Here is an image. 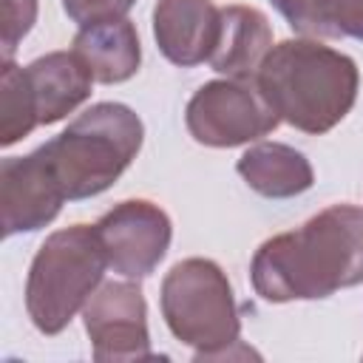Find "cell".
<instances>
[{"mask_svg": "<svg viewBox=\"0 0 363 363\" xmlns=\"http://www.w3.org/2000/svg\"><path fill=\"white\" fill-rule=\"evenodd\" d=\"M37 23V0H0V48L3 60H11L20 40Z\"/></svg>", "mask_w": 363, "mask_h": 363, "instance_id": "17", "label": "cell"}, {"mask_svg": "<svg viewBox=\"0 0 363 363\" xmlns=\"http://www.w3.org/2000/svg\"><path fill=\"white\" fill-rule=\"evenodd\" d=\"M184 125L199 145L238 147L258 142L281 125L255 79H210L184 108Z\"/></svg>", "mask_w": 363, "mask_h": 363, "instance_id": "6", "label": "cell"}, {"mask_svg": "<svg viewBox=\"0 0 363 363\" xmlns=\"http://www.w3.org/2000/svg\"><path fill=\"white\" fill-rule=\"evenodd\" d=\"M65 190L48 159L45 145L26 156L0 162V221L3 238L17 233H37L48 227L62 207Z\"/></svg>", "mask_w": 363, "mask_h": 363, "instance_id": "9", "label": "cell"}, {"mask_svg": "<svg viewBox=\"0 0 363 363\" xmlns=\"http://www.w3.org/2000/svg\"><path fill=\"white\" fill-rule=\"evenodd\" d=\"M238 176L264 199H292L312 187L315 173L309 159L284 142H258L235 162Z\"/></svg>", "mask_w": 363, "mask_h": 363, "instance_id": "14", "label": "cell"}, {"mask_svg": "<svg viewBox=\"0 0 363 363\" xmlns=\"http://www.w3.org/2000/svg\"><path fill=\"white\" fill-rule=\"evenodd\" d=\"M71 51L85 62L94 82H102V85L128 82L142 62L139 34L128 17L82 26L74 37Z\"/></svg>", "mask_w": 363, "mask_h": 363, "instance_id": "13", "label": "cell"}, {"mask_svg": "<svg viewBox=\"0 0 363 363\" xmlns=\"http://www.w3.org/2000/svg\"><path fill=\"white\" fill-rule=\"evenodd\" d=\"M255 85L281 122L301 133L332 130L354 105L360 74L349 54L312 37L281 40L264 57Z\"/></svg>", "mask_w": 363, "mask_h": 363, "instance_id": "2", "label": "cell"}, {"mask_svg": "<svg viewBox=\"0 0 363 363\" xmlns=\"http://www.w3.org/2000/svg\"><path fill=\"white\" fill-rule=\"evenodd\" d=\"M162 318L196 360L230 357L241 343V318L227 272L210 258H184L162 278Z\"/></svg>", "mask_w": 363, "mask_h": 363, "instance_id": "5", "label": "cell"}, {"mask_svg": "<svg viewBox=\"0 0 363 363\" xmlns=\"http://www.w3.org/2000/svg\"><path fill=\"white\" fill-rule=\"evenodd\" d=\"M272 48V26L255 6H224L210 68L230 79H255Z\"/></svg>", "mask_w": 363, "mask_h": 363, "instance_id": "11", "label": "cell"}, {"mask_svg": "<svg viewBox=\"0 0 363 363\" xmlns=\"http://www.w3.org/2000/svg\"><path fill=\"white\" fill-rule=\"evenodd\" d=\"M281 17L312 40H363V0H272Z\"/></svg>", "mask_w": 363, "mask_h": 363, "instance_id": "15", "label": "cell"}, {"mask_svg": "<svg viewBox=\"0 0 363 363\" xmlns=\"http://www.w3.org/2000/svg\"><path fill=\"white\" fill-rule=\"evenodd\" d=\"M221 9L213 0H156L153 37L164 60L193 68L210 60L218 40Z\"/></svg>", "mask_w": 363, "mask_h": 363, "instance_id": "10", "label": "cell"}, {"mask_svg": "<svg viewBox=\"0 0 363 363\" xmlns=\"http://www.w3.org/2000/svg\"><path fill=\"white\" fill-rule=\"evenodd\" d=\"M34 91L40 125H54L77 111L88 96L94 77L74 51H48L26 65Z\"/></svg>", "mask_w": 363, "mask_h": 363, "instance_id": "12", "label": "cell"}, {"mask_svg": "<svg viewBox=\"0 0 363 363\" xmlns=\"http://www.w3.org/2000/svg\"><path fill=\"white\" fill-rule=\"evenodd\" d=\"M85 332L91 337V354L99 363L150 360L147 303L139 284L102 281L82 306Z\"/></svg>", "mask_w": 363, "mask_h": 363, "instance_id": "7", "label": "cell"}, {"mask_svg": "<svg viewBox=\"0 0 363 363\" xmlns=\"http://www.w3.org/2000/svg\"><path fill=\"white\" fill-rule=\"evenodd\" d=\"M96 233L102 238L108 267L122 278L139 281L147 278L167 255L173 224L159 204L147 199H128L113 204L96 221Z\"/></svg>", "mask_w": 363, "mask_h": 363, "instance_id": "8", "label": "cell"}, {"mask_svg": "<svg viewBox=\"0 0 363 363\" xmlns=\"http://www.w3.org/2000/svg\"><path fill=\"white\" fill-rule=\"evenodd\" d=\"M258 298L320 301L363 284V207L332 204L292 233L267 238L250 264Z\"/></svg>", "mask_w": 363, "mask_h": 363, "instance_id": "1", "label": "cell"}, {"mask_svg": "<svg viewBox=\"0 0 363 363\" xmlns=\"http://www.w3.org/2000/svg\"><path fill=\"white\" fill-rule=\"evenodd\" d=\"M108 255L96 224H71L51 233L31 258L26 312L37 332L60 335L102 284Z\"/></svg>", "mask_w": 363, "mask_h": 363, "instance_id": "4", "label": "cell"}, {"mask_svg": "<svg viewBox=\"0 0 363 363\" xmlns=\"http://www.w3.org/2000/svg\"><path fill=\"white\" fill-rule=\"evenodd\" d=\"M145 125L122 102H96L68 128L45 142L48 159L60 176L68 201L105 193L136 159Z\"/></svg>", "mask_w": 363, "mask_h": 363, "instance_id": "3", "label": "cell"}, {"mask_svg": "<svg viewBox=\"0 0 363 363\" xmlns=\"http://www.w3.org/2000/svg\"><path fill=\"white\" fill-rule=\"evenodd\" d=\"M136 0H62L65 14L82 28L105 20H119L133 9Z\"/></svg>", "mask_w": 363, "mask_h": 363, "instance_id": "18", "label": "cell"}, {"mask_svg": "<svg viewBox=\"0 0 363 363\" xmlns=\"http://www.w3.org/2000/svg\"><path fill=\"white\" fill-rule=\"evenodd\" d=\"M40 125L37 102L26 68L14 60H3L0 68V145L9 147L26 139Z\"/></svg>", "mask_w": 363, "mask_h": 363, "instance_id": "16", "label": "cell"}]
</instances>
